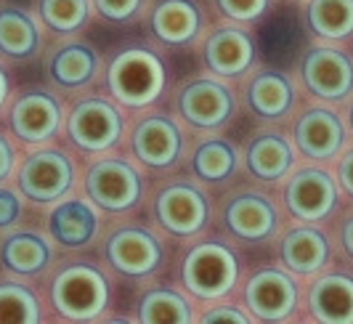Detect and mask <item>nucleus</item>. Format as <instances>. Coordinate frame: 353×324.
Returning <instances> with one entry per match:
<instances>
[{"label":"nucleus","mask_w":353,"mask_h":324,"mask_svg":"<svg viewBox=\"0 0 353 324\" xmlns=\"http://www.w3.org/2000/svg\"><path fill=\"white\" fill-rule=\"evenodd\" d=\"M109 279L85 261L59 263L48 279V303L61 322H99L109 308Z\"/></svg>","instance_id":"f257e3e1"},{"label":"nucleus","mask_w":353,"mask_h":324,"mask_svg":"<svg viewBox=\"0 0 353 324\" xmlns=\"http://www.w3.org/2000/svg\"><path fill=\"white\" fill-rule=\"evenodd\" d=\"M14 183L30 205L48 207L59 199L74 194L77 160L56 141L40 146H24Z\"/></svg>","instance_id":"f03ea898"},{"label":"nucleus","mask_w":353,"mask_h":324,"mask_svg":"<svg viewBox=\"0 0 353 324\" xmlns=\"http://www.w3.org/2000/svg\"><path fill=\"white\" fill-rule=\"evenodd\" d=\"M165 59L146 45H128L106 67V90L123 109H146L165 93Z\"/></svg>","instance_id":"7ed1b4c3"},{"label":"nucleus","mask_w":353,"mask_h":324,"mask_svg":"<svg viewBox=\"0 0 353 324\" xmlns=\"http://www.w3.org/2000/svg\"><path fill=\"white\" fill-rule=\"evenodd\" d=\"M3 123L21 146L51 144L64 133L67 107L56 88L30 85L11 96L3 112Z\"/></svg>","instance_id":"20e7f679"},{"label":"nucleus","mask_w":353,"mask_h":324,"mask_svg":"<svg viewBox=\"0 0 353 324\" xmlns=\"http://www.w3.org/2000/svg\"><path fill=\"white\" fill-rule=\"evenodd\" d=\"M64 133L80 154H104L123 141V107L109 96H85L67 109Z\"/></svg>","instance_id":"39448f33"},{"label":"nucleus","mask_w":353,"mask_h":324,"mask_svg":"<svg viewBox=\"0 0 353 324\" xmlns=\"http://www.w3.org/2000/svg\"><path fill=\"white\" fill-rule=\"evenodd\" d=\"M85 197L104 213H128L143 197V176L139 165L125 157H99L83 179Z\"/></svg>","instance_id":"423d86ee"},{"label":"nucleus","mask_w":353,"mask_h":324,"mask_svg":"<svg viewBox=\"0 0 353 324\" xmlns=\"http://www.w3.org/2000/svg\"><path fill=\"white\" fill-rule=\"evenodd\" d=\"M181 276L186 290L199 301L226 298L239 279V261L223 242H199L186 252Z\"/></svg>","instance_id":"0eeeda50"},{"label":"nucleus","mask_w":353,"mask_h":324,"mask_svg":"<svg viewBox=\"0 0 353 324\" xmlns=\"http://www.w3.org/2000/svg\"><path fill=\"white\" fill-rule=\"evenodd\" d=\"M56 266V242L48 232L17 226L0 234V271L37 282Z\"/></svg>","instance_id":"6e6552de"},{"label":"nucleus","mask_w":353,"mask_h":324,"mask_svg":"<svg viewBox=\"0 0 353 324\" xmlns=\"http://www.w3.org/2000/svg\"><path fill=\"white\" fill-rule=\"evenodd\" d=\"M106 263L117 274L130 279H143L162 266L165 247L154 232L146 226H120L104 242Z\"/></svg>","instance_id":"1a4fd4ad"},{"label":"nucleus","mask_w":353,"mask_h":324,"mask_svg":"<svg viewBox=\"0 0 353 324\" xmlns=\"http://www.w3.org/2000/svg\"><path fill=\"white\" fill-rule=\"evenodd\" d=\"M157 223L173 236H194L210 221V199L192 181H173L154 199Z\"/></svg>","instance_id":"9d476101"},{"label":"nucleus","mask_w":353,"mask_h":324,"mask_svg":"<svg viewBox=\"0 0 353 324\" xmlns=\"http://www.w3.org/2000/svg\"><path fill=\"white\" fill-rule=\"evenodd\" d=\"M46 232L61 250H88L101 234V210L88 197L70 194L48 205Z\"/></svg>","instance_id":"9b49d317"},{"label":"nucleus","mask_w":353,"mask_h":324,"mask_svg":"<svg viewBox=\"0 0 353 324\" xmlns=\"http://www.w3.org/2000/svg\"><path fill=\"white\" fill-rule=\"evenodd\" d=\"M43 72L48 77L51 88L64 93H77L88 88L101 72V56L99 51L77 37H67L56 43L51 51L43 56Z\"/></svg>","instance_id":"f8f14e48"},{"label":"nucleus","mask_w":353,"mask_h":324,"mask_svg":"<svg viewBox=\"0 0 353 324\" xmlns=\"http://www.w3.org/2000/svg\"><path fill=\"white\" fill-rule=\"evenodd\" d=\"M186 136L170 114H143L130 130L133 157L154 170L173 168L183 157Z\"/></svg>","instance_id":"ddd939ff"},{"label":"nucleus","mask_w":353,"mask_h":324,"mask_svg":"<svg viewBox=\"0 0 353 324\" xmlns=\"http://www.w3.org/2000/svg\"><path fill=\"white\" fill-rule=\"evenodd\" d=\"M176 107L189 125L199 130H215L229 123L236 104L226 83H221L218 77H196L178 90Z\"/></svg>","instance_id":"4468645a"},{"label":"nucleus","mask_w":353,"mask_h":324,"mask_svg":"<svg viewBox=\"0 0 353 324\" xmlns=\"http://www.w3.org/2000/svg\"><path fill=\"white\" fill-rule=\"evenodd\" d=\"M46 27L35 8L0 0V59L11 67L27 64L43 54Z\"/></svg>","instance_id":"2eb2a0df"},{"label":"nucleus","mask_w":353,"mask_h":324,"mask_svg":"<svg viewBox=\"0 0 353 324\" xmlns=\"http://www.w3.org/2000/svg\"><path fill=\"white\" fill-rule=\"evenodd\" d=\"M250 314L261 322H282L290 319L298 306V287L295 282L276 269H263L252 274L245 287Z\"/></svg>","instance_id":"dca6fc26"},{"label":"nucleus","mask_w":353,"mask_h":324,"mask_svg":"<svg viewBox=\"0 0 353 324\" xmlns=\"http://www.w3.org/2000/svg\"><path fill=\"white\" fill-rule=\"evenodd\" d=\"M205 27V14L196 0H157L149 8V30L162 45L183 48L194 43Z\"/></svg>","instance_id":"f3484780"},{"label":"nucleus","mask_w":353,"mask_h":324,"mask_svg":"<svg viewBox=\"0 0 353 324\" xmlns=\"http://www.w3.org/2000/svg\"><path fill=\"white\" fill-rule=\"evenodd\" d=\"M303 80L319 99L340 101L353 90L351 59L335 48H314L303 59Z\"/></svg>","instance_id":"a211bd4d"},{"label":"nucleus","mask_w":353,"mask_h":324,"mask_svg":"<svg viewBox=\"0 0 353 324\" xmlns=\"http://www.w3.org/2000/svg\"><path fill=\"white\" fill-rule=\"evenodd\" d=\"M287 207L301 221H321L335 210L337 186L335 179L324 170H301L287 183Z\"/></svg>","instance_id":"6ab92c4d"},{"label":"nucleus","mask_w":353,"mask_h":324,"mask_svg":"<svg viewBox=\"0 0 353 324\" xmlns=\"http://www.w3.org/2000/svg\"><path fill=\"white\" fill-rule=\"evenodd\" d=\"M255 59V40L250 32L223 24L212 30L205 40V64L215 77H239L250 70Z\"/></svg>","instance_id":"aec40b11"},{"label":"nucleus","mask_w":353,"mask_h":324,"mask_svg":"<svg viewBox=\"0 0 353 324\" xmlns=\"http://www.w3.org/2000/svg\"><path fill=\"white\" fill-rule=\"evenodd\" d=\"M223 221H226V229L236 239L263 242V239H268V236L276 232L279 216H276V207L271 205L268 197L245 192V194H236L226 205Z\"/></svg>","instance_id":"412c9836"},{"label":"nucleus","mask_w":353,"mask_h":324,"mask_svg":"<svg viewBox=\"0 0 353 324\" xmlns=\"http://www.w3.org/2000/svg\"><path fill=\"white\" fill-rule=\"evenodd\" d=\"M295 139L305 157L330 160L343 146V125L330 109H311L301 117Z\"/></svg>","instance_id":"4be33fe9"},{"label":"nucleus","mask_w":353,"mask_h":324,"mask_svg":"<svg viewBox=\"0 0 353 324\" xmlns=\"http://www.w3.org/2000/svg\"><path fill=\"white\" fill-rule=\"evenodd\" d=\"M311 314L324 324H353V279L343 274L321 276L311 290Z\"/></svg>","instance_id":"5701e85b"},{"label":"nucleus","mask_w":353,"mask_h":324,"mask_svg":"<svg viewBox=\"0 0 353 324\" xmlns=\"http://www.w3.org/2000/svg\"><path fill=\"white\" fill-rule=\"evenodd\" d=\"M46 319V306L37 287L21 276H0V324H37Z\"/></svg>","instance_id":"b1692460"},{"label":"nucleus","mask_w":353,"mask_h":324,"mask_svg":"<svg viewBox=\"0 0 353 324\" xmlns=\"http://www.w3.org/2000/svg\"><path fill=\"white\" fill-rule=\"evenodd\" d=\"M248 101L255 114H261L265 120H276L290 112L292 101H295V88L287 74L265 70L250 80Z\"/></svg>","instance_id":"393cba45"},{"label":"nucleus","mask_w":353,"mask_h":324,"mask_svg":"<svg viewBox=\"0 0 353 324\" xmlns=\"http://www.w3.org/2000/svg\"><path fill=\"white\" fill-rule=\"evenodd\" d=\"M292 146L279 133H263L252 139L248 149V168L255 179L279 181L292 168Z\"/></svg>","instance_id":"a878e982"},{"label":"nucleus","mask_w":353,"mask_h":324,"mask_svg":"<svg viewBox=\"0 0 353 324\" xmlns=\"http://www.w3.org/2000/svg\"><path fill=\"white\" fill-rule=\"evenodd\" d=\"M282 261L298 274H314L330 261V242L316 229H295L282 239Z\"/></svg>","instance_id":"bb28decb"},{"label":"nucleus","mask_w":353,"mask_h":324,"mask_svg":"<svg viewBox=\"0 0 353 324\" xmlns=\"http://www.w3.org/2000/svg\"><path fill=\"white\" fill-rule=\"evenodd\" d=\"M194 319L192 301L173 287L149 290L139 303V322L143 324H189Z\"/></svg>","instance_id":"cd10ccee"},{"label":"nucleus","mask_w":353,"mask_h":324,"mask_svg":"<svg viewBox=\"0 0 353 324\" xmlns=\"http://www.w3.org/2000/svg\"><path fill=\"white\" fill-rule=\"evenodd\" d=\"M32 8L37 11L46 32H53L56 37L80 32L90 21V14L96 11L93 0H35Z\"/></svg>","instance_id":"c85d7f7f"},{"label":"nucleus","mask_w":353,"mask_h":324,"mask_svg":"<svg viewBox=\"0 0 353 324\" xmlns=\"http://www.w3.org/2000/svg\"><path fill=\"white\" fill-rule=\"evenodd\" d=\"M239 165L236 146L226 139H205L192 152V173L205 183L226 181Z\"/></svg>","instance_id":"c756f323"},{"label":"nucleus","mask_w":353,"mask_h":324,"mask_svg":"<svg viewBox=\"0 0 353 324\" xmlns=\"http://www.w3.org/2000/svg\"><path fill=\"white\" fill-rule=\"evenodd\" d=\"M308 24L321 37L340 40L353 32V0H311Z\"/></svg>","instance_id":"7c9ffc66"},{"label":"nucleus","mask_w":353,"mask_h":324,"mask_svg":"<svg viewBox=\"0 0 353 324\" xmlns=\"http://www.w3.org/2000/svg\"><path fill=\"white\" fill-rule=\"evenodd\" d=\"M24 207H27V199L19 192L17 183L14 181L0 183V234H6V232L21 226Z\"/></svg>","instance_id":"2f4dec72"},{"label":"nucleus","mask_w":353,"mask_h":324,"mask_svg":"<svg viewBox=\"0 0 353 324\" xmlns=\"http://www.w3.org/2000/svg\"><path fill=\"white\" fill-rule=\"evenodd\" d=\"M21 152H24V146L14 139V133L6 125H0V183L14 181Z\"/></svg>","instance_id":"473e14b6"},{"label":"nucleus","mask_w":353,"mask_h":324,"mask_svg":"<svg viewBox=\"0 0 353 324\" xmlns=\"http://www.w3.org/2000/svg\"><path fill=\"white\" fill-rule=\"evenodd\" d=\"M215 6L231 21H255L265 14L268 0H215Z\"/></svg>","instance_id":"72a5a7b5"},{"label":"nucleus","mask_w":353,"mask_h":324,"mask_svg":"<svg viewBox=\"0 0 353 324\" xmlns=\"http://www.w3.org/2000/svg\"><path fill=\"white\" fill-rule=\"evenodd\" d=\"M93 8L114 24H125L143 8V0H93Z\"/></svg>","instance_id":"f704fd0d"},{"label":"nucleus","mask_w":353,"mask_h":324,"mask_svg":"<svg viewBox=\"0 0 353 324\" xmlns=\"http://www.w3.org/2000/svg\"><path fill=\"white\" fill-rule=\"evenodd\" d=\"M199 322L205 324H248L250 322V314H245L242 308L231 306V303H221V306H210L202 316Z\"/></svg>","instance_id":"c9c22d12"},{"label":"nucleus","mask_w":353,"mask_h":324,"mask_svg":"<svg viewBox=\"0 0 353 324\" xmlns=\"http://www.w3.org/2000/svg\"><path fill=\"white\" fill-rule=\"evenodd\" d=\"M14 93H17V80H14V72H11V64L0 59V117H3V112H6Z\"/></svg>","instance_id":"e433bc0d"},{"label":"nucleus","mask_w":353,"mask_h":324,"mask_svg":"<svg viewBox=\"0 0 353 324\" xmlns=\"http://www.w3.org/2000/svg\"><path fill=\"white\" fill-rule=\"evenodd\" d=\"M340 181L348 189V194H353V149L340 162Z\"/></svg>","instance_id":"4c0bfd02"},{"label":"nucleus","mask_w":353,"mask_h":324,"mask_svg":"<svg viewBox=\"0 0 353 324\" xmlns=\"http://www.w3.org/2000/svg\"><path fill=\"white\" fill-rule=\"evenodd\" d=\"M343 242H345V250L353 255V218L345 223V229H343Z\"/></svg>","instance_id":"58836bf2"},{"label":"nucleus","mask_w":353,"mask_h":324,"mask_svg":"<svg viewBox=\"0 0 353 324\" xmlns=\"http://www.w3.org/2000/svg\"><path fill=\"white\" fill-rule=\"evenodd\" d=\"M351 125H353V107H351Z\"/></svg>","instance_id":"ea45409f"}]
</instances>
